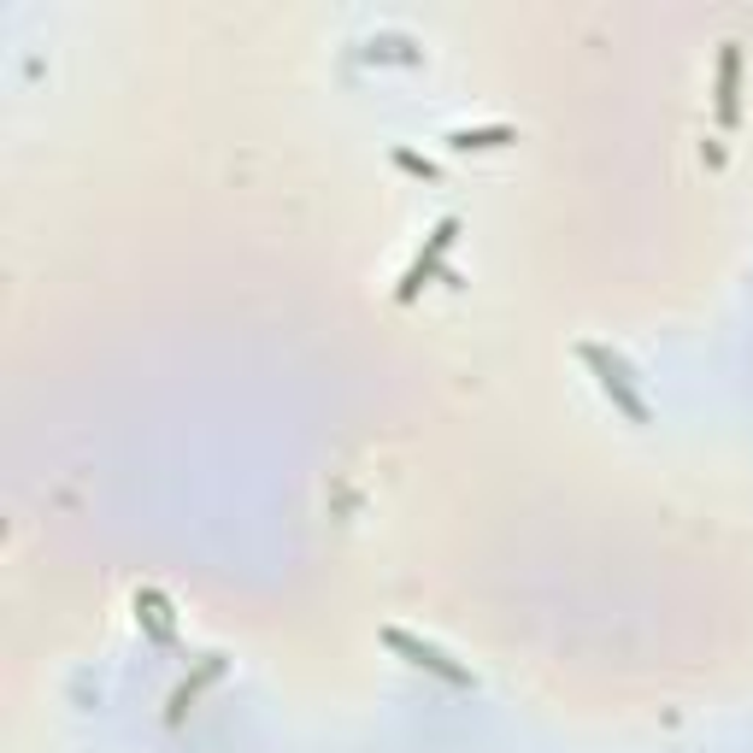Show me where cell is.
<instances>
[{"instance_id":"6","label":"cell","mask_w":753,"mask_h":753,"mask_svg":"<svg viewBox=\"0 0 753 753\" xmlns=\"http://www.w3.org/2000/svg\"><path fill=\"white\" fill-rule=\"evenodd\" d=\"M136 618L148 625L153 642H171V606H165V595H153V589H148V595H136Z\"/></svg>"},{"instance_id":"3","label":"cell","mask_w":753,"mask_h":753,"mask_svg":"<svg viewBox=\"0 0 753 753\" xmlns=\"http://www.w3.org/2000/svg\"><path fill=\"white\" fill-rule=\"evenodd\" d=\"M454 236H459V219H442L436 230H430V242H424V254H418V259H412V266H407V277H400V288H395V300H412V295H418V288H424L430 277H436V271H442V254H447V248H454Z\"/></svg>"},{"instance_id":"4","label":"cell","mask_w":753,"mask_h":753,"mask_svg":"<svg viewBox=\"0 0 753 753\" xmlns=\"http://www.w3.org/2000/svg\"><path fill=\"white\" fill-rule=\"evenodd\" d=\"M713 107H718V124L736 129V119H742V41H724V48H718V89H713Z\"/></svg>"},{"instance_id":"7","label":"cell","mask_w":753,"mask_h":753,"mask_svg":"<svg viewBox=\"0 0 753 753\" xmlns=\"http://www.w3.org/2000/svg\"><path fill=\"white\" fill-rule=\"evenodd\" d=\"M219 671H224V659H207V665H200V677H195V683H183L177 694H171V718H183V706L195 701V694L207 689V683H212V677H219Z\"/></svg>"},{"instance_id":"2","label":"cell","mask_w":753,"mask_h":753,"mask_svg":"<svg viewBox=\"0 0 753 753\" xmlns=\"http://www.w3.org/2000/svg\"><path fill=\"white\" fill-rule=\"evenodd\" d=\"M383 642L395 647V654H407V659L418 665V671L442 677L447 689H471V671H466V665H454V659H447V654H442L436 642H418V635H407V630H400V625H388V630H383Z\"/></svg>"},{"instance_id":"1","label":"cell","mask_w":753,"mask_h":753,"mask_svg":"<svg viewBox=\"0 0 753 753\" xmlns=\"http://www.w3.org/2000/svg\"><path fill=\"white\" fill-rule=\"evenodd\" d=\"M583 366L595 371V383H601V395L613 400L618 412L630 418V424H647V400H642V388H635V376H630V366L618 354H606L601 342H583Z\"/></svg>"},{"instance_id":"5","label":"cell","mask_w":753,"mask_h":753,"mask_svg":"<svg viewBox=\"0 0 753 753\" xmlns=\"http://www.w3.org/2000/svg\"><path fill=\"white\" fill-rule=\"evenodd\" d=\"M506 141H518V129H513V124H477V129H454V136H447V148H459V153H483V148H506Z\"/></svg>"},{"instance_id":"8","label":"cell","mask_w":753,"mask_h":753,"mask_svg":"<svg viewBox=\"0 0 753 753\" xmlns=\"http://www.w3.org/2000/svg\"><path fill=\"white\" fill-rule=\"evenodd\" d=\"M395 165H400V171H412V177H424V183H436V177H442V171L430 165L424 153H412V148H395Z\"/></svg>"}]
</instances>
